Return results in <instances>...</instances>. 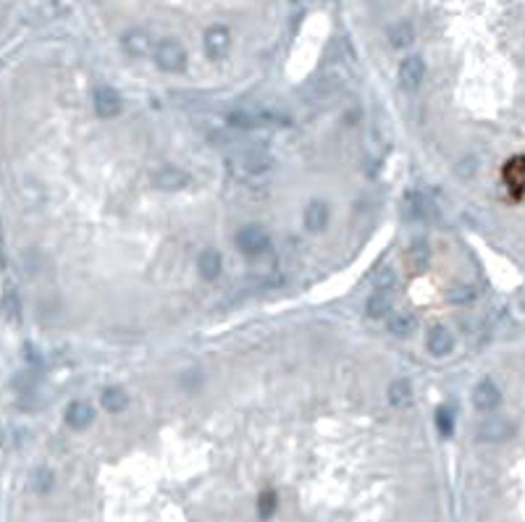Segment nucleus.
<instances>
[{
	"mask_svg": "<svg viewBox=\"0 0 525 522\" xmlns=\"http://www.w3.org/2000/svg\"><path fill=\"white\" fill-rule=\"evenodd\" d=\"M82 18L124 55L147 60L158 43H176L192 55L215 32L250 48L278 32L289 0H74Z\"/></svg>",
	"mask_w": 525,
	"mask_h": 522,
	"instance_id": "1",
	"label": "nucleus"
},
{
	"mask_svg": "<svg viewBox=\"0 0 525 522\" xmlns=\"http://www.w3.org/2000/svg\"><path fill=\"white\" fill-rule=\"evenodd\" d=\"M426 77H428V69H426L421 55H415V53L399 55V60H396V82H399V87L405 92L413 94L418 89H423Z\"/></svg>",
	"mask_w": 525,
	"mask_h": 522,
	"instance_id": "2",
	"label": "nucleus"
},
{
	"mask_svg": "<svg viewBox=\"0 0 525 522\" xmlns=\"http://www.w3.org/2000/svg\"><path fill=\"white\" fill-rule=\"evenodd\" d=\"M271 244H274V239H271L266 226H260V223H244L237 232V247H239V252L252 257V260L266 255Z\"/></svg>",
	"mask_w": 525,
	"mask_h": 522,
	"instance_id": "3",
	"label": "nucleus"
},
{
	"mask_svg": "<svg viewBox=\"0 0 525 522\" xmlns=\"http://www.w3.org/2000/svg\"><path fill=\"white\" fill-rule=\"evenodd\" d=\"M92 113L97 119H116L124 113V100L113 92L111 87L97 85L95 92H92Z\"/></svg>",
	"mask_w": 525,
	"mask_h": 522,
	"instance_id": "4",
	"label": "nucleus"
},
{
	"mask_svg": "<svg viewBox=\"0 0 525 522\" xmlns=\"http://www.w3.org/2000/svg\"><path fill=\"white\" fill-rule=\"evenodd\" d=\"M92 420H95V412H92V407H90L85 399H74V402L66 407V412H63V423H66L71 430H77V433L90 428Z\"/></svg>",
	"mask_w": 525,
	"mask_h": 522,
	"instance_id": "5",
	"label": "nucleus"
},
{
	"mask_svg": "<svg viewBox=\"0 0 525 522\" xmlns=\"http://www.w3.org/2000/svg\"><path fill=\"white\" fill-rule=\"evenodd\" d=\"M426 349L433 354V357H444L449 352L455 349V336L449 328L444 325H436V328H431L428 334H426Z\"/></svg>",
	"mask_w": 525,
	"mask_h": 522,
	"instance_id": "6",
	"label": "nucleus"
},
{
	"mask_svg": "<svg viewBox=\"0 0 525 522\" xmlns=\"http://www.w3.org/2000/svg\"><path fill=\"white\" fill-rule=\"evenodd\" d=\"M195 271L202 281H213L215 276L221 273V255L213 247L200 249L197 257H195Z\"/></svg>",
	"mask_w": 525,
	"mask_h": 522,
	"instance_id": "7",
	"label": "nucleus"
},
{
	"mask_svg": "<svg viewBox=\"0 0 525 522\" xmlns=\"http://www.w3.org/2000/svg\"><path fill=\"white\" fill-rule=\"evenodd\" d=\"M331 221V210H328L326 202H320V200H313L305 205L302 210V223L310 229V232H320V229H326V223Z\"/></svg>",
	"mask_w": 525,
	"mask_h": 522,
	"instance_id": "8",
	"label": "nucleus"
},
{
	"mask_svg": "<svg viewBox=\"0 0 525 522\" xmlns=\"http://www.w3.org/2000/svg\"><path fill=\"white\" fill-rule=\"evenodd\" d=\"M502 402V394L494 388V386L486 381V384H481L478 388L473 391V404L478 407L481 412H491V410H497Z\"/></svg>",
	"mask_w": 525,
	"mask_h": 522,
	"instance_id": "9",
	"label": "nucleus"
},
{
	"mask_svg": "<svg viewBox=\"0 0 525 522\" xmlns=\"http://www.w3.org/2000/svg\"><path fill=\"white\" fill-rule=\"evenodd\" d=\"M100 404H103L105 412H111V415H121V412H126L129 407V394L124 391V388H105L103 396H100Z\"/></svg>",
	"mask_w": 525,
	"mask_h": 522,
	"instance_id": "10",
	"label": "nucleus"
},
{
	"mask_svg": "<svg viewBox=\"0 0 525 522\" xmlns=\"http://www.w3.org/2000/svg\"><path fill=\"white\" fill-rule=\"evenodd\" d=\"M53 483H55V475H53L48 467H40V470H35V472H32V478H29V486H32V491H35L37 496L50 494Z\"/></svg>",
	"mask_w": 525,
	"mask_h": 522,
	"instance_id": "11",
	"label": "nucleus"
},
{
	"mask_svg": "<svg viewBox=\"0 0 525 522\" xmlns=\"http://www.w3.org/2000/svg\"><path fill=\"white\" fill-rule=\"evenodd\" d=\"M386 396H389V402H391V407L399 410V407H407V404H410L413 391H410V386H407L405 381H394V384L389 386Z\"/></svg>",
	"mask_w": 525,
	"mask_h": 522,
	"instance_id": "12",
	"label": "nucleus"
},
{
	"mask_svg": "<svg viewBox=\"0 0 525 522\" xmlns=\"http://www.w3.org/2000/svg\"><path fill=\"white\" fill-rule=\"evenodd\" d=\"M507 436V425L502 423V420H491L483 425V438H489V441H499V438Z\"/></svg>",
	"mask_w": 525,
	"mask_h": 522,
	"instance_id": "13",
	"label": "nucleus"
},
{
	"mask_svg": "<svg viewBox=\"0 0 525 522\" xmlns=\"http://www.w3.org/2000/svg\"><path fill=\"white\" fill-rule=\"evenodd\" d=\"M258 512L260 517H271L276 512V494H263L258 501Z\"/></svg>",
	"mask_w": 525,
	"mask_h": 522,
	"instance_id": "14",
	"label": "nucleus"
},
{
	"mask_svg": "<svg viewBox=\"0 0 525 522\" xmlns=\"http://www.w3.org/2000/svg\"><path fill=\"white\" fill-rule=\"evenodd\" d=\"M439 430L441 433H449V430H452V415H449V412H439Z\"/></svg>",
	"mask_w": 525,
	"mask_h": 522,
	"instance_id": "15",
	"label": "nucleus"
},
{
	"mask_svg": "<svg viewBox=\"0 0 525 522\" xmlns=\"http://www.w3.org/2000/svg\"><path fill=\"white\" fill-rule=\"evenodd\" d=\"M0 446H3V430H0Z\"/></svg>",
	"mask_w": 525,
	"mask_h": 522,
	"instance_id": "16",
	"label": "nucleus"
}]
</instances>
